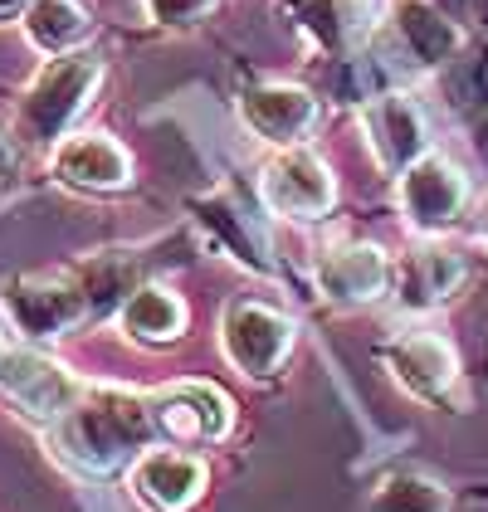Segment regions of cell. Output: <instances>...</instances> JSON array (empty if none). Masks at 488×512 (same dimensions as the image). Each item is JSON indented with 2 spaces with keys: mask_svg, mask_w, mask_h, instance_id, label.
Masks as SVG:
<instances>
[{
  "mask_svg": "<svg viewBox=\"0 0 488 512\" xmlns=\"http://www.w3.org/2000/svg\"><path fill=\"white\" fill-rule=\"evenodd\" d=\"M54 444L74 469L93 473H118L137 449H147L157 439V420H152V400L127 395L118 386H83L79 405L69 415L54 420Z\"/></svg>",
  "mask_w": 488,
  "mask_h": 512,
  "instance_id": "6da1fadb",
  "label": "cell"
},
{
  "mask_svg": "<svg viewBox=\"0 0 488 512\" xmlns=\"http://www.w3.org/2000/svg\"><path fill=\"white\" fill-rule=\"evenodd\" d=\"M98 74H103V64L93 54H54L20 103V132L30 142L64 137V127L79 118L88 93L98 88Z\"/></svg>",
  "mask_w": 488,
  "mask_h": 512,
  "instance_id": "7a4b0ae2",
  "label": "cell"
},
{
  "mask_svg": "<svg viewBox=\"0 0 488 512\" xmlns=\"http://www.w3.org/2000/svg\"><path fill=\"white\" fill-rule=\"evenodd\" d=\"M220 342H225V356H230L235 371L254 376V381H269L293 352V322L269 303L240 298V303L225 308Z\"/></svg>",
  "mask_w": 488,
  "mask_h": 512,
  "instance_id": "3957f363",
  "label": "cell"
},
{
  "mask_svg": "<svg viewBox=\"0 0 488 512\" xmlns=\"http://www.w3.org/2000/svg\"><path fill=\"white\" fill-rule=\"evenodd\" d=\"M0 386H5V395H10L25 415H35V420L69 415L83 395V386L59 361H49L44 352H30V347L0 356Z\"/></svg>",
  "mask_w": 488,
  "mask_h": 512,
  "instance_id": "277c9868",
  "label": "cell"
},
{
  "mask_svg": "<svg viewBox=\"0 0 488 512\" xmlns=\"http://www.w3.org/2000/svg\"><path fill=\"white\" fill-rule=\"evenodd\" d=\"M152 420L166 439L181 444H205V439H225L235 425V405L225 391L205 386V381H171L166 391L152 395Z\"/></svg>",
  "mask_w": 488,
  "mask_h": 512,
  "instance_id": "5b68a950",
  "label": "cell"
},
{
  "mask_svg": "<svg viewBox=\"0 0 488 512\" xmlns=\"http://www.w3.org/2000/svg\"><path fill=\"white\" fill-rule=\"evenodd\" d=\"M259 191H264V205L274 215H284V220H318V215L332 210V196H337L327 166L313 152H303V147L269 161Z\"/></svg>",
  "mask_w": 488,
  "mask_h": 512,
  "instance_id": "8992f818",
  "label": "cell"
},
{
  "mask_svg": "<svg viewBox=\"0 0 488 512\" xmlns=\"http://www.w3.org/2000/svg\"><path fill=\"white\" fill-rule=\"evenodd\" d=\"M464 200H469V181H464V171H459L454 161L420 157L401 171V205H406V220L415 230H425V235L454 225L459 210H464Z\"/></svg>",
  "mask_w": 488,
  "mask_h": 512,
  "instance_id": "52a82bcc",
  "label": "cell"
},
{
  "mask_svg": "<svg viewBox=\"0 0 488 512\" xmlns=\"http://www.w3.org/2000/svg\"><path fill=\"white\" fill-rule=\"evenodd\" d=\"M5 308H10L15 327L25 337H59L88 313L83 288L64 283V278H20V283H10L5 288Z\"/></svg>",
  "mask_w": 488,
  "mask_h": 512,
  "instance_id": "ba28073f",
  "label": "cell"
},
{
  "mask_svg": "<svg viewBox=\"0 0 488 512\" xmlns=\"http://www.w3.org/2000/svg\"><path fill=\"white\" fill-rule=\"evenodd\" d=\"M391 283V264L376 244H337L318 259V288H323L327 303H342V308H357V303H371L381 298Z\"/></svg>",
  "mask_w": 488,
  "mask_h": 512,
  "instance_id": "9c48e42d",
  "label": "cell"
},
{
  "mask_svg": "<svg viewBox=\"0 0 488 512\" xmlns=\"http://www.w3.org/2000/svg\"><path fill=\"white\" fill-rule=\"evenodd\" d=\"M240 118L264 137V142H279V147H293L313 132L318 122V103L313 93L293 88V83H259L240 98Z\"/></svg>",
  "mask_w": 488,
  "mask_h": 512,
  "instance_id": "30bf717a",
  "label": "cell"
},
{
  "mask_svg": "<svg viewBox=\"0 0 488 512\" xmlns=\"http://www.w3.org/2000/svg\"><path fill=\"white\" fill-rule=\"evenodd\" d=\"M366 137L386 171H406L425 157V118L406 93H381L366 103Z\"/></svg>",
  "mask_w": 488,
  "mask_h": 512,
  "instance_id": "8fae6325",
  "label": "cell"
},
{
  "mask_svg": "<svg viewBox=\"0 0 488 512\" xmlns=\"http://www.w3.org/2000/svg\"><path fill=\"white\" fill-rule=\"evenodd\" d=\"M391 371L401 376V386L425 400H445L454 376H459V356L440 332H401L391 347H386Z\"/></svg>",
  "mask_w": 488,
  "mask_h": 512,
  "instance_id": "7c38bea8",
  "label": "cell"
},
{
  "mask_svg": "<svg viewBox=\"0 0 488 512\" xmlns=\"http://www.w3.org/2000/svg\"><path fill=\"white\" fill-rule=\"evenodd\" d=\"M54 171L83 191H122L132 181V157L103 132H79L54 147Z\"/></svg>",
  "mask_w": 488,
  "mask_h": 512,
  "instance_id": "4fadbf2b",
  "label": "cell"
},
{
  "mask_svg": "<svg viewBox=\"0 0 488 512\" xmlns=\"http://www.w3.org/2000/svg\"><path fill=\"white\" fill-rule=\"evenodd\" d=\"M132 488L157 512H186L205 488V464L191 454H176V449H152V454L137 459Z\"/></svg>",
  "mask_w": 488,
  "mask_h": 512,
  "instance_id": "5bb4252c",
  "label": "cell"
},
{
  "mask_svg": "<svg viewBox=\"0 0 488 512\" xmlns=\"http://www.w3.org/2000/svg\"><path fill=\"white\" fill-rule=\"evenodd\" d=\"M157 264L162 259H142V254H93L79 269V288H83L88 313H113V308H122L147 283V274Z\"/></svg>",
  "mask_w": 488,
  "mask_h": 512,
  "instance_id": "9a60e30c",
  "label": "cell"
},
{
  "mask_svg": "<svg viewBox=\"0 0 488 512\" xmlns=\"http://www.w3.org/2000/svg\"><path fill=\"white\" fill-rule=\"evenodd\" d=\"M459 283H464V259H459L454 249H435V244L415 249L406 264H401V274H396L401 303H406L410 313L440 308Z\"/></svg>",
  "mask_w": 488,
  "mask_h": 512,
  "instance_id": "2e32d148",
  "label": "cell"
},
{
  "mask_svg": "<svg viewBox=\"0 0 488 512\" xmlns=\"http://www.w3.org/2000/svg\"><path fill=\"white\" fill-rule=\"evenodd\" d=\"M298 20L332 54H352L371 35L376 0H298Z\"/></svg>",
  "mask_w": 488,
  "mask_h": 512,
  "instance_id": "e0dca14e",
  "label": "cell"
},
{
  "mask_svg": "<svg viewBox=\"0 0 488 512\" xmlns=\"http://www.w3.org/2000/svg\"><path fill=\"white\" fill-rule=\"evenodd\" d=\"M396 35L415 64H445L459 49V30L435 0H396Z\"/></svg>",
  "mask_w": 488,
  "mask_h": 512,
  "instance_id": "ac0fdd59",
  "label": "cell"
},
{
  "mask_svg": "<svg viewBox=\"0 0 488 512\" xmlns=\"http://www.w3.org/2000/svg\"><path fill=\"white\" fill-rule=\"evenodd\" d=\"M118 322L132 342H147V347L176 342V337L186 332V303H181L171 288H162V283H142L118 308Z\"/></svg>",
  "mask_w": 488,
  "mask_h": 512,
  "instance_id": "d6986e66",
  "label": "cell"
},
{
  "mask_svg": "<svg viewBox=\"0 0 488 512\" xmlns=\"http://www.w3.org/2000/svg\"><path fill=\"white\" fill-rule=\"evenodd\" d=\"M88 30H93V20L79 0H30V10H25V35L44 54L79 49L88 40Z\"/></svg>",
  "mask_w": 488,
  "mask_h": 512,
  "instance_id": "ffe728a7",
  "label": "cell"
},
{
  "mask_svg": "<svg viewBox=\"0 0 488 512\" xmlns=\"http://www.w3.org/2000/svg\"><path fill=\"white\" fill-rule=\"evenodd\" d=\"M371 512H454V498L440 478L420 469L386 473L371 493Z\"/></svg>",
  "mask_w": 488,
  "mask_h": 512,
  "instance_id": "44dd1931",
  "label": "cell"
},
{
  "mask_svg": "<svg viewBox=\"0 0 488 512\" xmlns=\"http://www.w3.org/2000/svg\"><path fill=\"white\" fill-rule=\"evenodd\" d=\"M201 220L220 239H225V249H230L235 259H244V264H249V269H259V274L269 269V259H264V239L244 225V215L235 210V205H230V200H220V196L201 200Z\"/></svg>",
  "mask_w": 488,
  "mask_h": 512,
  "instance_id": "7402d4cb",
  "label": "cell"
},
{
  "mask_svg": "<svg viewBox=\"0 0 488 512\" xmlns=\"http://www.w3.org/2000/svg\"><path fill=\"white\" fill-rule=\"evenodd\" d=\"M142 5H147V15H152L157 25H171V30L196 25V20H205V15L215 10V0H142Z\"/></svg>",
  "mask_w": 488,
  "mask_h": 512,
  "instance_id": "603a6c76",
  "label": "cell"
},
{
  "mask_svg": "<svg viewBox=\"0 0 488 512\" xmlns=\"http://www.w3.org/2000/svg\"><path fill=\"white\" fill-rule=\"evenodd\" d=\"M30 10V0H0V25L10 20V15H25Z\"/></svg>",
  "mask_w": 488,
  "mask_h": 512,
  "instance_id": "cb8c5ba5",
  "label": "cell"
},
{
  "mask_svg": "<svg viewBox=\"0 0 488 512\" xmlns=\"http://www.w3.org/2000/svg\"><path fill=\"white\" fill-rule=\"evenodd\" d=\"M435 5H440V10H469L474 0H435Z\"/></svg>",
  "mask_w": 488,
  "mask_h": 512,
  "instance_id": "d4e9b609",
  "label": "cell"
},
{
  "mask_svg": "<svg viewBox=\"0 0 488 512\" xmlns=\"http://www.w3.org/2000/svg\"><path fill=\"white\" fill-rule=\"evenodd\" d=\"M10 166V142H5V132H0V171Z\"/></svg>",
  "mask_w": 488,
  "mask_h": 512,
  "instance_id": "484cf974",
  "label": "cell"
},
{
  "mask_svg": "<svg viewBox=\"0 0 488 512\" xmlns=\"http://www.w3.org/2000/svg\"><path fill=\"white\" fill-rule=\"evenodd\" d=\"M479 83H484V93H488V54H484V64H479Z\"/></svg>",
  "mask_w": 488,
  "mask_h": 512,
  "instance_id": "4316f807",
  "label": "cell"
},
{
  "mask_svg": "<svg viewBox=\"0 0 488 512\" xmlns=\"http://www.w3.org/2000/svg\"><path fill=\"white\" fill-rule=\"evenodd\" d=\"M474 10H479V20L488 25V0H474Z\"/></svg>",
  "mask_w": 488,
  "mask_h": 512,
  "instance_id": "83f0119b",
  "label": "cell"
},
{
  "mask_svg": "<svg viewBox=\"0 0 488 512\" xmlns=\"http://www.w3.org/2000/svg\"><path fill=\"white\" fill-rule=\"evenodd\" d=\"M0 356H5V347H0Z\"/></svg>",
  "mask_w": 488,
  "mask_h": 512,
  "instance_id": "f1b7e54d",
  "label": "cell"
}]
</instances>
